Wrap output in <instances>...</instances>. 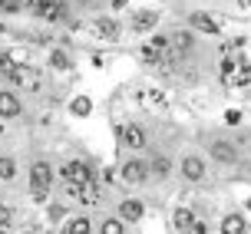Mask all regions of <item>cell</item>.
Returning <instances> with one entry per match:
<instances>
[{
    "instance_id": "6da1fadb",
    "label": "cell",
    "mask_w": 251,
    "mask_h": 234,
    "mask_svg": "<svg viewBox=\"0 0 251 234\" xmlns=\"http://www.w3.org/2000/svg\"><path fill=\"white\" fill-rule=\"evenodd\" d=\"M60 175H63V188L73 201H79V205H96L100 201V185H96V175H93L89 165L66 162L60 168Z\"/></svg>"
},
{
    "instance_id": "7a4b0ae2",
    "label": "cell",
    "mask_w": 251,
    "mask_h": 234,
    "mask_svg": "<svg viewBox=\"0 0 251 234\" xmlns=\"http://www.w3.org/2000/svg\"><path fill=\"white\" fill-rule=\"evenodd\" d=\"M50 185H53L50 165H47V162H33V165H30V195L37 198V201H47Z\"/></svg>"
},
{
    "instance_id": "3957f363",
    "label": "cell",
    "mask_w": 251,
    "mask_h": 234,
    "mask_svg": "<svg viewBox=\"0 0 251 234\" xmlns=\"http://www.w3.org/2000/svg\"><path fill=\"white\" fill-rule=\"evenodd\" d=\"M172 40L169 37H152L146 47H142V56L146 63H155V66H169V60H176V53H172Z\"/></svg>"
},
{
    "instance_id": "277c9868",
    "label": "cell",
    "mask_w": 251,
    "mask_h": 234,
    "mask_svg": "<svg viewBox=\"0 0 251 234\" xmlns=\"http://www.w3.org/2000/svg\"><path fill=\"white\" fill-rule=\"evenodd\" d=\"M24 3L43 20H66V0H24Z\"/></svg>"
},
{
    "instance_id": "5b68a950",
    "label": "cell",
    "mask_w": 251,
    "mask_h": 234,
    "mask_svg": "<svg viewBox=\"0 0 251 234\" xmlns=\"http://www.w3.org/2000/svg\"><path fill=\"white\" fill-rule=\"evenodd\" d=\"M172 224H176V231H185V234H205V224L185 208H178L176 214H172Z\"/></svg>"
},
{
    "instance_id": "8992f818",
    "label": "cell",
    "mask_w": 251,
    "mask_h": 234,
    "mask_svg": "<svg viewBox=\"0 0 251 234\" xmlns=\"http://www.w3.org/2000/svg\"><path fill=\"white\" fill-rule=\"evenodd\" d=\"M146 178H149V162L132 159V162L123 165V182H129V185H142Z\"/></svg>"
},
{
    "instance_id": "52a82bcc",
    "label": "cell",
    "mask_w": 251,
    "mask_h": 234,
    "mask_svg": "<svg viewBox=\"0 0 251 234\" xmlns=\"http://www.w3.org/2000/svg\"><path fill=\"white\" fill-rule=\"evenodd\" d=\"M182 175H185L188 182H201V178H205V165H201V159H195V155L182 159Z\"/></svg>"
},
{
    "instance_id": "ba28073f",
    "label": "cell",
    "mask_w": 251,
    "mask_h": 234,
    "mask_svg": "<svg viewBox=\"0 0 251 234\" xmlns=\"http://www.w3.org/2000/svg\"><path fill=\"white\" fill-rule=\"evenodd\" d=\"M123 142L129 148H146V129H142V125H126L123 129Z\"/></svg>"
},
{
    "instance_id": "9c48e42d",
    "label": "cell",
    "mask_w": 251,
    "mask_h": 234,
    "mask_svg": "<svg viewBox=\"0 0 251 234\" xmlns=\"http://www.w3.org/2000/svg\"><path fill=\"white\" fill-rule=\"evenodd\" d=\"M0 116H3V119L20 116V99L13 96V93H0Z\"/></svg>"
},
{
    "instance_id": "30bf717a",
    "label": "cell",
    "mask_w": 251,
    "mask_h": 234,
    "mask_svg": "<svg viewBox=\"0 0 251 234\" xmlns=\"http://www.w3.org/2000/svg\"><path fill=\"white\" fill-rule=\"evenodd\" d=\"M119 214H123V221H139V218H142V205L129 198V201L119 205Z\"/></svg>"
},
{
    "instance_id": "8fae6325",
    "label": "cell",
    "mask_w": 251,
    "mask_h": 234,
    "mask_svg": "<svg viewBox=\"0 0 251 234\" xmlns=\"http://www.w3.org/2000/svg\"><path fill=\"white\" fill-rule=\"evenodd\" d=\"M132 26H136V30H152V26H155V13L152 10L136 13V17H132Z\"/></svg>"
},
{
    "instance_id": "7c38bea8",
    "label": "cell",
    "mask_w": 251,
    "mask_h": 234,
    "mask_svg": "<svg viewBox=\"0 0 251 234\" xmlns=\"http://www.w3.org/2000/svg\"><path fill=\"white\" fill-rule=\"evenodd\" d=\"M212 155H215V159H222V162H235V148L225 145V142H215V145H212Z\"/></svg>"
},
{
    "instance_id": "4fadbf2b",
    "label": "cell",
    "mask_w": 251,
    "mask_h": 234,
    "mask_svg": "<svg viewBox=\"0 0 251 234\" xmlns=\"http://www.w3.org/2000/svg\"><path fill=\"white\" fill-rule=\"evenodd\" d=\"M192 23L199 26V30H205V33H218L215 20H212V17H205V13H195V17H192Z\"/></svg>"
},
{
    "instance_id": "5bb4252c",
    "label": "cell",
    "mask_w": 251,
    "mask_h": 234,
    "mask_svg": "<svg viewBox=\"0 0 251 234\" xmlns=\"http://www.w3.org/2000/svg\"><path fill=\"white\" fill-rule=\"evenodd\" d=\"M96 33H100V37H106V40H113L116 33H119V26H116L113 20H96Z\"/></svg>"
},
{
    "instance_id": "9a60e30c",
    "label": "cell",
    "mask_w": 251,
    "mask_h": 234,
    "mask_svg": "<svg viewBox=\"0 0 251 234\" xmlns=\"http://www.w3.org/2000/svg\"><path fill=\"white\" fill-rule=\"evenodd\" d=\"M13 175H17V165H13V159H0V182H10Z\"/></svg>"
},
{
    "instance_id": "2e32d148",
    "label": "cell",
    "mask_w": 251,
    "mask_h": 234,
    "mask_svg": "<svg viewBox=\"0 0 251 234\" xmlns=\"http://www.w3.org/2000/svg\"><path fill=\"white\" fill-rule=\"evenodd\" d=\"M222 231H228V234L235 231V234H238V231H245V221H241L238 214H231V218H225V224H222Z\"/></svg>"
},
{
    "instance_id": "e0dca14e",
    "label": "cell",
    "mask_w": 251,
    "mask_h": 234,
    "mask_svg": "<svg viewBox=\"0 0 251 234\" xmlns=\"http://www.w3.org/2000/svg\"><path fill=\"white\" fill-rule=\"evenodd\" d=\"M66 231H70V234H86V231H93V228H89V221L76 218V221H70V224H66Z\"/></svg>"
},
{
    "instance_id": "ac0fdd59",
    "label": "cell",
    "mask_w": 251,
    "mask_h": 234,
    "mask_svg": "<svg viewBox=\"0 0 251 234\" xmlns=\"http://www.w3.org/2000/svg\"><path fill=\"white\" fill-rule=\"evenodd\" d=\"M100 231H102V234H123V231H126V224H123V221H106Z\"/></svg>"
},
{
    "instance_id": "d6986e66",
    "label": "cell",
    "mask_w": 251,
    "mask_h": 234,
    "mask_svg": "<svg viewBox=\"0 0 251 234\" xmlns=\"http://www.w3.org/2000/svg\"><path fill=\"white\" fill-rule=\"evenodd\" d=\"M149 172H155V175H165V172H169V162H165V159H155V162H149Z\"/></svg>"
},
{
    "instance_id": "ffe728a7",
    "label": "cell",
    "mask_w": 251,
    "mask_h": 234,
    "mask_svg": "<svg viewBox=\"0 0 251 234\" xmlns=\"http://www.w3.org/2000/svg\"><path fill=\"white\" fill-rule=\"evenodd\" d=\"M10 208H7V205H0V231H7V228H10Z\"/></svg>"
},
{
    "instance_id": "44dd1931",
    "label": "cell",
    "mask_w": 251,
    "mask_h": 234,
    "mask_svg": "<svg viewBox=\"0 0 251 234\" xmlns=\"http://www.w3.org/2000/svg\"><path fill=\"white\" fill-rule=\"evenodd\" d=\"M53 66H60V70H66V56H63V53H53Z\"/></svg>"
},
{
    "instance_id": "7402d4cb",
    "label": "cell",
    "mask_w": 251,
    "mask_h": 234,
    "mask_svg": "<svg viewBox=\"0 0 251 234\" xmlns=\"http://www.w3.org/2000/svg\"><path fill=\"white\" fill-rule=\"evenodd\" d=\"M238 7H241V10H248V13H251V0H238Z\"/></svg>"
}]
</instances>
